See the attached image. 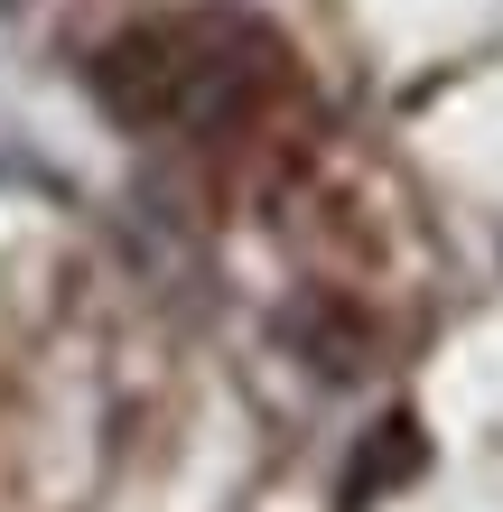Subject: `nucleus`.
<instances>
[{
  "label": "nucleus",
  "instance_id": "nucleus-1",
  "mask_svg": "<svg viewBox=\"0 0 503 512\" xmlns=\"http://www.w3.org/2000/svg\"><path fill=\"white\" fill-rule=\"evenodd\" d=\"M429 447H420V429H410V419H382V447H373V466H354V503L364 494H382V485H401L410 466H420Z\"/></svg>",
  "mask_w": 503,
  "mask_h": 512
}]
</instances>
